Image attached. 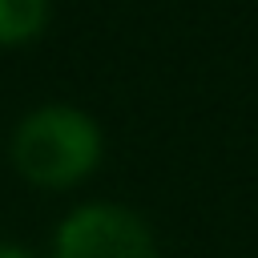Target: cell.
I'll use <instances>...</instances> for the list:
<instances>
[{
    "instance_id": "1",
    "label": "cell",
    "mask_w": 258,
    "mask_h": 258,
    "mask_svg": "<svg viewBox=\"0 0 258 258\" xmlns=\"http://www.w3.org/2000/svg\"><path fill=\"white\" fill-rule=\"evenodd\" d=\"M101 129L85 109L40 105L12 133V165L24 181L40 189L81 185L101 165Z\"/></svg>"
},
{
    "instance_id": "2",
    "label": "cell",
    "mask_w": 258,
    "mask_h": 258,
    "mask_svg": "<svg viewBox=\"0 0 258 258\" xmlns=\"http://www.w3.org/2000/svg\"><path fill=\"white\" fill-rule=\"evenodd\" d=\"M52 258H157V242L137 210L117 202H85L60 218Z\"/></svg>"
},
{
    "instance_id": "3",
    "label": "cell",
    "mask_w": 258,
    "mask_h": 258,
    "mask_svg": "<svg viewBox=\"0 0 258 258\" xmlns=\"http://www.w3.org/2000/svg\"><path fill=\"white\" fill-rule=\"evenodd\" d=\"M48 20V0H0V44L32 40Z\"/></svg>"
},
{
    "instance_id": "4",
    "label": "cell",
    "mask_w": 258,
    "mask_h": 258,
    "mask_svg": "<svg viewBox=\"0 0 258 258\" xmlns=\"http://www.w3.org/2000/svg\"><path fill=\"white\" fill-rule=\"evenodd\" d=\"M0 258H32L24 246H16V242H0Z\"/></svg>"
}]
</instances>
